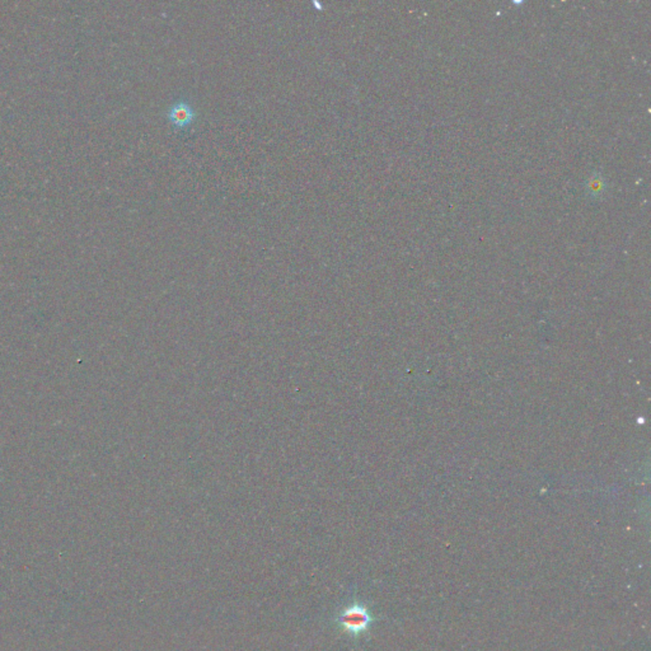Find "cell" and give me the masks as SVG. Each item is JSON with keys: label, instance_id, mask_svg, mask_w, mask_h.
Instances as JSON below:
<instances>
[{"label": "cell", "instance_id": "7a4b0ae2", "mask_svg": "<svg viewBox=\"0 0 651 651\" xmlns=\"http://www.w3.org/2000/svg\"><path fill=\"white\" fill-rule=\"evenodd\" d=\"M166 117L175 129H185L194 122L197 113L191 102L185 98H178L171 103L166 113Z\"/></svg>", "mask_w": 651, "mask_h": 651}, {"label": "cell", "instance_id": "6da1fadb", "mask_svg": "<svg viewBox=\"0 0 651 651\" xmlns=\"http://www.w3.org/2000/svg\"><path fill=\"white\" fill-rule=\"evenodd\" d=\"M374 621V616L364 601H352L335 616L333 623L341 633L357 640L369 633Z\"/></svg>", "mask_w": 651, "mask_h": 651}]
</instances>
